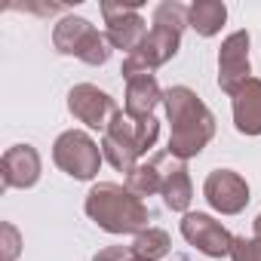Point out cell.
<instances>
[{
    "label": "cell",
    "mask_w": 261,
    "mask_h": 261,
    "mask_svg": "<svg viewBox=\"0 0 261 261\" xmlns=\"http://www.w3.org/2000/svg\"><path fill=\"white\" fill-rule=\"evenodd\" d=\"M166 114L172 120V139H169V154L178 160H188L203 151V145L215 133V117L212 111L188 89V86H172L166 95Z\"/></svg>",
    "instance_id": "6da1fadb"
},
{
    "label": "cell",
    "mask_w": 261,
    "mask_h": 261,
    "mask_svg": "<svg viewBox=\"0 0 261 261\" xmlns=\"http://www.w3.org/2000/svg\"><path fill=\"white\" fill-rule=\"evenodd\" d=\"M86 215L108 233H129L148 224L145 203L120 185H95L86 197Z\"/></svg>",
    "instance_id": "7a4b0ae2"
},
{
    "label": "cell",
    "mask_w": 261,
    "mask_h": 261,
    "mask_svg": "<svg viewBox=\"0 0 261 261\" xmlns=\"http://www.w3.org/2000/svg\"><path fill=\"white\" fill-rule=\"evenodd\" d=\"M160 136V123L157 117H117L111 123V129L105 133L101 142V154L105 160L120 169V172H133L136 169V157L145 154Z\"/></svg>",
    "instance_id": "3957f363"
},
{
    "label": "cell",
    "mask_w": 261,
    "mask_h": 261,
    "mask_svg": "<svg viewBox=\"0 0 261 261\" xmlns=\"http://www.w3.org/2000/svg\"><path fill=\"white\" fill-rule=\"evenodd\" d=\"M53 43L62 56H77L86 65H105L111 59L108 40L98 34V28L83 16H65L53 28Z\"/></svg>",
    "instance_id": "277c9868"
},
{
    "label": "cell",
    "mask_w": 261,
    "mask_h": 261,
    "mask_svg": "<svg viewBox=\"0 0 261 261\" xmlns=\"http://www.w3.org/2000/svg\"><path fill=\"white\" fill-rule=\"evenodd\" d=\"M178 43H181V34L172 31V28H160L154 25L148 31V37L142 40V46L136 53H129L126 62H123V77H139V74H151L154 68L166 65L175 53H178Z\"/></svg>",
    "instance_id": "5b68a950"
},
{
    "label": "cell",
    "mask_w": 261,
    "mask_h": 261,
    "mask_svg": "<svg viewBox=\"0 0 261 261\" xmlns=\"http://www.w3.org/2000/svg\"><path fill=\"white\" fill-rule=\"evenodd\" d=\"M53 160L62 172H68L71 178H92L98 172V163H101V154H98V145L71 129V133H62L56 139V148H53Z\"/></svg>",
    "instance_id": "8992f818"
},
{
    "label": "cell",
    "mask_w": 261,
    "mask_h": 261,
    "mask_svg": "<svg viewBox=\"0 0 261 261\" xmlns=\"http://www.w3.org/2000/svg\"><path fill=\"white\" fill-rule=\"evenodd\" d=\"M101 16L108 25V43L126 53H136L142 46V40L148 37L145 19L139 16V4H101Z\"/></svg>",
    "instance_id": "52a82bcc"
},
{
    "label": "cell",
    "mask_w": 261,
    "mask_h": 261,
    "mask_svg": "<svg viewBox=\"0 0 261 261\" xmlns=\"http://www.w3.org/2000/svg\"><path fill=\"white\" fill-rule=\"evenodd\" d=\"M68 108H71V114H74L80 123H86V126H92V129H105V133L111 129V123L120 117L114 98H111L108 92H101L98 86H92V83L74 86V89L68 92Z\"/></svg>",
    "instance_id": "ba28073f"
},
{
    "label": "cell",
    "mask_w": 261,
    "mask_h": 261,
    "mask_svg": "<svg viewBox=\"0 0 261 261\" xmlns=\"http://www.w3.org/2000/svg\"><path fill=\"white\" fill-rule=\"evenodd\" d=\"M249 31H233L218 53V86L233 95L246 80H249Z\"/></svg>",
    "instance_id": "9c48e42d"
},
{
    "label": "cell",
    "mask_w": 261,
    "mask_h": 261,
    "mask_svg": "<svg viewBox=\"0 0 261 261\" xmlns=\"http://www.w3.org/2000/svg\"><path fill=\"white\" fill-rule=\"evenodd\" d=\"M181 233H185V240H188L191 246H197L200 252H206V255H212V258H218V255H230L233 237H230L215 218H209V215H203V212H191V215H185V221H181Z\"/></svg>",
    "instance_id": "30bf717a"
},
{
    "label": "cell",
    "mask_w": 261,
    "mask_h": 261,
    "mask_svg": "<svg viewBox=\"0 0 261 261\" xmlns=\"http://www.w3.org/2000/svg\"><path fill=\"white\" fill-rule=\"evenodd\" d=\"M203 194H206L209 206L218 209V212H224V215H237V212L249 203V188H246V181H243L237 172H230V169H215V172L206 178Z\"/></svg>",
    "instance_id": "8fae6325"
},
{
    "label": "cell",
    "mask_w": 261,
    "mask_h": 261,
    "mask_svg": "<svg viewBox=\"0 0 261 261\" xmlns=\"http://www.w3.org/2000/svg\"><path fill=\"white\" fill-rule=\"evenodd\" d=\"M233 123L243 136H261V80L249 77L233 92Z\"/></svg>",
    "instance_id": "7c38bea8"
},
{
    "label": "cell",
    "mask_w": 261,
    "mask_h": 261,
    "mask_svg": "<svg viewBox=\"0 0 261 261\" xmlns=\"http://www.w3.org/2000/svg\"><path fill=\"white\" fill-rule=\"evenodd\" d=\"M40 178V157L31 145H16L4 154V188H31Z\"/></svg>",
    "instance_id": "4fadbf2b"
},
{
    "label": "cell",
    "mask_w": 261,
    "mask_h": 261,
    "mask_svg": "<svg viewBox=\"0 0 261 261\" xmlns=\"http://www.w3.org/2000/svg\"><path fill=\"white\" fill-rule=\"evenodd\" d=\"M163 98L154 74H139L126 80V114L129 117H154L157 101Z\"/></svg>",
    "instance_id": "5bb4252c"
},
{
    "label": "cell",
    "mask_w": 261,
    "mask_h": 261,
    "mask_svg": "<svg viewBox=\"0 0 261 261\" xmlns=\"http://www.w3.org/2000/svg\"><path fill=\"white\" fill-rule=\"evenodd\" d=\"M224 19H227V7L221 0H197V4H191V10H188V25L200 37H215L221 31Z\"/></svg>",
    "instance_id": "9a60e30c"
},
{
    "label": "cell",
    "mask_w": 261,
    "mask_h": 261,
    "mask_svg": "<svg viewBox=\"0 0 261 261\" xmlns=\"http://www.w3.org/2000/svg\"><path fill=\"white\" fill-rule=\"evenodd\" d=\"M157 166L163 172V197H166V206L175 209V212H185L188 203H191V178H188V169L181 163H172L169 169H163V157H157Z\"/></svg>",
    "instance_id": "2e32d148"
},
{
    "label": "cell",
    "mask_w": 261,
    "mask_h": 261,
    "mask_svg": "<svg viewBox=\"0 0 261 261\" xmlns=\"http://www.w3.org/2000/svg\"><path fill=\"white\" fill-rule=\"evenodd\" d=\"M166 252H169V233L160 230V227L142 230V233L136 237V243H133V255H136L139 261H157V258H163Z\"/></svg>",
    "instance_id": "e0dca14e"
},
{
    "label": "cell",
    "mask_w": 261,
    "mask_h": 261,
    "mask_svg": "<svg viewBox=\"0 0 261 261\" xmlns=\"http://www.w3.org/2000/svg\"><path fill=\"white\" fill-rule=\"evenodd\" d=\"M126 191H129V194H136L139 200L148 197V194H154V191H163V172H160L157 160L148 163V166H136L133 172H129Z\"/></svg>",
    "instance_id": "ac0fdd59"
},
{
    "label": "cell",
    "mask_w": 261,
    "mask_h": 261,
    "mask_svg": "<svg viewBox=\"0 0 261 261\" xmlns=\"http://www.w3.org/2000/svg\"><path fill=\"white\" fill-rule=\"evenodd\" d=\"M188 10L185 4H178V0H163V4L154 10V25L160 28H172V31H185L188 28Z\"/></svg>",
    "instance_id": "d6986e66"
},
{
    "label": "cell",
    "mask_w": 261,
    "mask_h": 261,
    "mask_svg": "<svg viewBox=\"0 0 261 261\" xmlns=\"http://www.w3.org/2000/svg\"><path fill=\"white\" fill-rule=\"evenodd\" d=\"M230 258L233 261H261V243L258 240H246V237H233Z\"/></svg>",
    "instance_id": "ffe728a7"
},
{
    "label": "cell",
    "mask_w": 261,
    "mask_h": 261,
    "mask_svg": "<svg viewBox=\"0 0 261 261\" xmlns=\"http://www.w3.org/2000/svg\"><path fill=\"white\" fill-rule=\"evenodd\" d=\"M19 255V233L13 224H4V261H13Z\"/></svg>",
    "instance_id": "44dd1931"
},
{
    "label": "cell",
    "mask_w": 261,
    "mask_h": 261,
    "mask_svg": "<svg viewBox=\"0 0 261 261\" xmlns=\"http://www.w3.org/2000/svg\"><path fill=\"white\" fill-rule=\"evenodd\" d=\"M133 258H136L133 249H123V246H111V249L95 255V261H133Z\"/></svg>",
    "instance_id": "7402d4cb"
},
{
    "label": "cell",
    "mask_w": 261,
    "mask_h": 261,
    "mask_svg": "<svg viewBox=\"0 0 261 261\" xmlns=\"http://www.w3.org/2000/svg\"><path fill=\"white\" fill-rule=\"evenodd\" d=\"M255 240H258V243H261V215H258V218H255Z\"/></svg>",
    "instance_id": "603a6c76"
}]
</instances>
